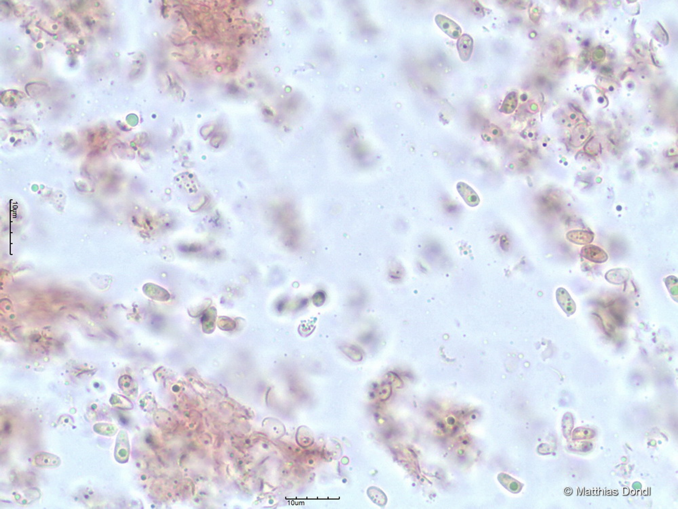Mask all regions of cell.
Here are the masks:
<instances>
[{"label": "cell", "mask_w": 678, "mask_h": 509, "mask_svg": "<svg viewBox=\"0 0 678 509\" xmlns=\"http://www.w3.org/2000/svg\"><path fill=\"white\" fill-rule=\"evenodd\" d=\"M629 272L627 269H613L607 272L605 278L606 281L613 285H621L629 279Z\"/></svg>", "instance_id": "obj_8"}, {"label": "cell", "mask_w": 678, "mask_h": 509, "mask_svg": "<svg viewBox=\"0 0 678 509\" xmlns=\"http://www.w3.org/2000/svg\"><path fill=\"white\" fill-rule=\"evenodd\" d=\"M664 283L674 301L677 302L678 299V281L677 278L674 276H669L664 279Z\"/></svg>", "instance_id": "obj_14"}, {"label": "cell", "mask_w": 678, "mask_h": 509, "mask_svg": "<svg viewBox=\"0 0 678 509\" xmlns=\"http://www.w3.org/2000/svg\"><path fill=\"white\" fill-rule=\"evenodd\" d=\"M325 300L326 295L322 291H318V292L315 293L314 296L312 297L313 303H314L316 306H322V305L324 304V302H325Z\"/></svg>", "instance_id": "obj_16"}, {"label": "cell", "mask_w": 678, "mask_h": 509, "mask_svg": "<svg viewBox=\"0 0 678 509\" xmlns=\"http://www.w3.org/2000/svg\"><path fill=\"white\" fill-rule=\"evenodd\" d=\"M456 188L458 193L468 206L474 207L479 205L480 202L479 196L470 186H468L465 183L459 182L458 183Z\"/></svg>", "instance_id": "obj_6"}, {"label": "cell", "mask_w": 678, "mask_h": 509, "mask_svg": "<svg viewBox=\"0 0 678 509\" xmlns=\"http://www.w3.org/2000/svg\"><path fill=\"white\" fill-rule=\"evenodd\" d=\"M457 49L461 60L463 62L469 61L473 52V38L467 34H464L461 36L458 40Z\"/></svg>", "instance_id": "obj_5"}, {"label": "cell", "mask_w": 678, "mask_h": 509, "mask_svg": "<svg viewBox=\"0 0 678 509\" xmlns=\"http://www.w3.org/2000/svg\"><path fill=\"white\" fill-rule=\"evenodd\" d=\"M36 466L42 468H53L61 464L60 458L57 455L47 452H39L34 456Z\"/></svg>", "instance_id": "obj_7"}, {"label": "cell", "mask_w": 678, "mask_h": 509, "mask_svg": "<svg viewBox=\"0 0 678 509\" xmlns=\"http://www.w3.org/2000/svg\"><path fill=\"white\" fill-rule=\"evenodd\" d=\"M555 295L559 306L565 314L568 316L573 315L576 312V305L566 289L562 287L558 288Z\"/></svg>", "instance_id": "obj_3"}, {"label": "cell", "mask_w": 678, "mask_h": 509, "mask_svg": "<svg viewBox=\"0 0 678 509\" xmlns=\"http://www.w3.org/2000/svg\"><path fill=\"white\" fill-rule=\"evenodd\" d=\"M342 351L348 357L354 361H360L362 359V353L360 348L355 345H344L341 347Z\"/></svg>", "instance_id": "obj_11"}, {"label": "cell", "mask_w": 678, "mask_h": 509, "mask_svg": "<svg viewBox=\"0 0 678 509\" xmlns=\"http://www.w3.org/2000/svg\"><path fill=\"white\" fill-rule=\"evenodd\" d=\"M130 445L129 436L127 432L121 430L118 434L116 445L115 448V457L120 463L127 462L129 460Z\"/></svg>", "instance_id": "obj_2"}, {"label": "cell", "mask_w": 678, "mask_h": 509, "mask_svg": "<svg viewBox=\"0 0 678 509\" xmlns=\"http://www.w3.org/2000/svg\"><path fill=\"white\" fill-rule=\"evenodd\" d=\"M517 104V94L515 92H511L506 97L504 100L503 104L502 105L500 112L505 114H511L514 112L516 108Z\"/></svg>", "instance_id": "obj_10"}, {"label": "cell", "mask_w": 678, "mask_h": 509, "mask_svg": "<svg viewBox=\"0 0 678 509\" xmlns=\"http://www.w3.org/2000/svg\"><path fill=\"white\" fill-rule=\"evenodd\" d=\"M582 256L592 262L601 264L608 260L607 253L600 247L595 245H586L581 249Z\"/></svg>", "instance_id": "obj_4"}, {"label": "cell", "mask_w": 678, "mask_h": 509, "mask_svg": "<svg viewBox=\"0 0 678 509\" xmlns=\"http://www.w3.org/2000/svg\"><path fill=\"white\" fill-rule=\"evenodd\" d=\"M566 237L568 241L576 245H587L593 241L594 235L587 231L573 230L567 234Z\"/></svg>", "instance_id": "obj_9"}, {"label": "cell", "mask_w": 678, "mask_h": 509, "mask_svg": "<svg viewBox=\"0 0 678 509\" xmlns=\"http://www.w3.org/2000/svg\"><path fill=\"white\" fill-rule=\"evenodd\" d=\"M435 21L440 30L452 39H458L461 36V28L451 19L444 15H437L435 17Z\"/></svg>", "instance_id": "obj_1"}, {"label": "cell", "mask_w": 678, "mask_h": 509, "mask_svg": "<svg viewBox=\"0 0 678 509\" xmlns=\"http://www.w3.org/2000/svg\"><path fill=\"white\" fill-rule=\"evenodd\" d=\"M368 494L376 504L383 506L387 502V497L379 488L372 487L368 489Z\"/></svg>", "instance_id": "obj_12"}, {"label": "cell", "mask_w": 678, "mask_h": 509, "mask_svg": "<svg viewBox=\"0 0 678 509\" xmlns=\"http://www.w3.org/2000/svg\"><path fill=\"white\" fill-rule=\"evenodd\" d=\"M94 430L97 433L102 435L113 436L118 431V428L114 424L99 423L94 426Z\"/></svg>", "instance_id": "obj_13"}, {"label": "cell", "mask_w": 678, "mask_h": 509, "mask_svg": "<svg viewBox=\"0 0 678 509\" xmlns=\"http://www.w3.org/2000/svg\"><path fill=\"white\" fill-rule=\"evenodd\" d=\"M110 403L114 407L122 409H130L133 408V404L131 403V402L127 398L119 395V394H114L111 397Z\"/></svg>", "instance_id": "obj_15"}, {"label": "cell", "mask_w": 678, "mask_h": 509, "mask_svg": "<svg viewBox=\"0 0 678 509\" xmlns=\"http://www.w3.org/2000/svg\"><path fill=\"white\" fill-rule=\"evenodd\" d=\"M590 432H591V430H586V429L583 428L578 429V430H576L575 431H574V438H585L588 437H591V436H590V434H591L590 433Z\"/></svg>", "instance_id": "obj_17"}]
</instances>
